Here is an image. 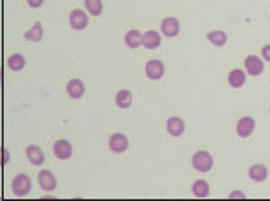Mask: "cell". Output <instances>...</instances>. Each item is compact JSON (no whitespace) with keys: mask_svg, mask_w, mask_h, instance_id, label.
Segmentation results:
<instances>
[{"mask_svg":"<svg viewBox=\"0 0 270 201\" xmlns=\"http://www.w3.org/2000/svg\"><path fill=\"white\" fill-rule=\"evenodd\" d=\"M212 164H214V160H212L211 153H207V151H196L193 155V158H191V166H193V169L198 171V173L211 171Z\"/></svg>","mask_w":270,"mask_h":201,"instance_id":"1","label":"cell"},{"mask_svg":"<svg viewBox=\"0 0 270 201\" xmlns=\"http://www.w3.org/2000/svg\"><path fill=\"white\" fill-rule=\"evenodd\" d=\"M11 187H13L14 196L24 198V196H27V194L31 193L32 182L27 175H18V176H14V178H13V184H11Z\"/></svg>","mask_w":270,"mask_h":201,"instance_id":"2","label":"cell"},{"mask_svg":"<svg viewBox=\"0 0 270 201\" xmlns=\"http://www.w3.org/2000/svg\"><path fill=\"white\" fill-rule=\"evenodd\" d=\"M245 70H247L248 76H261L263 74V70H265V65H263V59L258 58V56H254V54H250V56H247L245 58Z\"/></svg>","mask_w":270,"mask_h":201,"instance_id":"3","label":"cell"},{"mask_svg":"<svg viewBox=\"0 0 270 201\" xmlns=\"http://www.w3.org/2000/svg\"><path fill=\"white\" fill-rule=\"evenodd\" d=\"M254 130H256V121H254L252 117H242L238 121V124H236V133H238V137H242V139L250 137V135L254 133Z\"/></svg>","mask_w":270,"mask_h":201,"instance_id":"4","label":"cell"},{"mask_svg":"<svg viewBox=\"0 0 270 201\" xmlns=\"http://www.w3.org/2000/svg\"><path fill=\"white\" fill-rule=\"evenodd\" d=\"M144 72H146L148 79L152 81L160 79V77L164 76V63H162L160 59H150V61L146 63V67H144Z\"/></svg>","mask_w":270,"mask_h":201,"instance_id":"5","label":"cell"},{"mask_svg":"<svg viewBox=\"0 0 270 201\" xmlns=\"http://www.w3.org/2000/svg\"><path fill=\"white\" fill-rule=\"evenodd\" d=\"M52 151H54V157L60 158V160H68V158L72 157V151H74V149H72V144L68 142V140L60 139L54 142Z\"/></svg>","mask_w":270,"mask_h":201,"instance_id":"6","label":"cell"},{"mask_svg":"<svg viewBox=\"0 0 270 201\" xmlns=\"http://www.w3.org/2000/svg\"><path fill=\"white\" fill-rule=\"evenodd\" d=\"M160 32L164 36H168V38H175V36L180 32V22L175 16L164 18L160 23Z\"/></svg>","mask_w":270,"mask_h":201,"instance_id":"7","label":"cell"},{"mask_svg":"<svg viewBox=\"0 0 270 201\" xmlns=\"http://www.w3.org/2000/svg\"><path fill=\"white\" fill-rule=\"evenodd\" d=\"M108 148H110V151L117 153V155L124 153L128 149V137L124 133H114L110 137V140H108Z\"/></svg>","mask_w":270,"mask_h":201,"instance_id":"8","label":"cell"},{"mask_svg":"<svg viewBox=\"0 0 270 201\" xmlns=\"http://www.w3.org/2000/svg\"><path fill=\"white\" fill-rule=\"evenodd\" d=\"M68 22H70L72 29H76V31H81V29H85L88 25V16L85 14V11H81V9H74L68 16Z\"/></svg>","mask_w":270,"mask_h":201,"instance_id":"9","label":"cell"},{"mask_svg":"<svg viewBox=\"0 0 270 201\" xmlns=\"http://www.w3.org/2000/svg\"><path fill=\"white\" fill-rule=\"evenodd\" d=\"M38 184H40V187L44 189V191H47V193H50V191H54L56 189V176L52 175V171H40L38 173Z\"/></svg>","mask_w":270,"mask_h":201,"instance_id":"10","label":"cell"},{"mask_svg":"<svg viewBox=\"0 0 270 201\" xmlns=\"http://www.w3.org/2000/svg\"><path fill=\"white\" fill-rule=\"evenodd\" d=\"M166 130L168 133L171 135V137H180V135L186 131V122L180 119V117H170L166 122Z\"/></svg>","mask_w":270,"mask_h":201,"instance_id":"11","label":"cell"},{"mask_svg":"<svg viewBox=\"0 0 270 201\" xmlns=\"http://www.w3.org/2000/svg\"><path fill=\"white\" fill-rule=\"evenodd\" d=\"M248 178H250L252 182L261 184V182H265V180L268 178V169H266V166H263V164H254V166L248 167Z\"/></svg>","mask_w":270,"mask_h":201,"instance_id":"12","label":"cell"},{"mask_svg":"<svg viewBox=\"0 0 270 201\" xmlns=\"http://www.w3.org/2000/svg\"><path fill=\"white\" fill-rule=\"evenodd\" d=\"M67 94L70 99H81L85 94V83L81 79H70L67 83Z\"/></svg>","mask_w":270,"mask_h":201,"instance_id":"13","label":"cell"},{"mask_svg":"<svg viewBox=\"0 0 270 201\" xmlns=\"http://www.w3.org/2000/svg\"><path fill=\"white\" fill-rule=\"evenodd\" d=\"M160 43H162L160 34H158L157 31H146L142 34V47H146V49H150V50L158 49Z\"/></svg>","mask_w":270,"mask_h":201,"instance_id":"14","label":"cell"},{"mask_svg":"<svg viewBox=\"0 0 270 201\" xmlns=\"http://www.w3.org/2000/svg\"><path fill=\"white\" fill-rule=\"evenodd\" d=\"M26 157H27V160L31 162L32 166H42V164L45 162L44 151H42V149L38 148V146H27Z\"/></svg>","mask_w":270,"mask_h":201,"instance_id":"15","label":"cell"},{"mask_svg":"<svg viewBox=\"0 0 270 201\" xmlns=\"http://www.w3.org/2000/svg\"><path fill=\"white\" fill-rule=\"evenodd\" d=\"M124 43L126 47H130V49H137L142 45V32L137 31V29H132L124 34Z\"/></svg>","mask_w":270,"mask_h":201,"instance_id":"16","label":"cell"},{"mask_svg":"<svg viewBox=\"0 0 270 201\" xmlns=\"http://www.w3.org/2000/svg\"><path fill=\"white\" fill-rule=\"evenodd\" d=\"M245 79H247V74L243 70H240V68H234V70L229 72V77H227V81H229V85L232 86V88H240V86L245 85Z\"/></svg>","mask_w":270,"mask_h":201,"instance_id":"17","label":"cell"},{"mask_svg":"<svg viewBox=\"0 0 270 201\" xmlns=\"http://www.w3.org/2000/svg\"><path fill=\"white\" fill-rule=\"evenodd\" d=\"M207 40L209 43H212L214 47H224L227 43V32L216 29V31H209L207 32Z\"/></svg>","mask_w":270,"mask_h":201,"instance_id":"18","label":"cell"},{"mask_svg":"<svg viewBox=\"0 0 270 201\" xmlns=\"http://www.w3.org/2000/svg\"><path fill=\"white\" fill-rule=\"evenodd\" d=\"M132 101H134V95H132L130 90H119L116 95V104L117 108H130L132 106Z\"/></svg>","mask_w":270,"mask_h":201,"instance_id":"19","label":"cell"},{"mask_svg":"<svg viewBox=\"0 0 270 201\" xmlns=\"http://www.w3.org/2000/svg\"><path fill=\"white\" fill-rule=\"evenodd\" d=\"M191 191H193L194 198L204 200V198L209 196V184H207L206 180H196V182L193 184V187H191Z\"/></svg>","mask_w":270,"mask_h":201,"instance_id":"20","label":"cell"},{"mask_svg":"<svg viewBox=\"0 0 270 201\" xmlns=\"http://www.w3.org/2000/svg\"><path fill=\"white\" fill-rule=\"evenodd\" d=\"M26 40L27 41H40L42 38H44V27H42L40 22L32 23V27L29 29V31H26Z\"/></svg>","mask_w":270,"mask_h":201,"instance_id":"21","label":"cell"},{"mask_svg":"<svg viewBox=\"0 0 270 201\" xmlns=\"http://www.w3.org/2000/svg\"><path fill=\"white\" fill-rule=\"evenodd\" d=\"M8 67L13 72L24 70V67H26V58H24L22 54H13V56H9L8 59Z\"/></svg>","mask_w":270,"mask_h":201,"instance_id":"22","label":"cell"},{"mask_svg":"<svg viewBox=\"0 0 270 201\" xmlns=\"http://www.w3.org/2000/svg\"><path fill=\"white\" fill-rule=\"evenodd\" d=\"M85 9L92 16H99L103 13V0H85Z\"/></svg>","mask_w":270,"mask_h":201,"instance_id":"23","label":"cell"},{"mask_svg":"<svg viewBox=\"0 0 270 201\" xmlns=\"http://www.w3.org/2000/svg\"><path fill=\"white\" fill-rule=\"evenodd\" d=\"M261 58L270 63V45H265V47L261 49Z\"/></svg>","mask_w":270,"mask_h":201,"instance_id":"24","label":"cell"},{"mask_svg":"<svg viewBox=\"0 0 270 201\" xmlns=\"http://www.w3.org/2000/svg\"><path fill=\"white\" fill-rule=\"evenodd\" d=\"M9 158H11V155H9V149L4 148V149H2V166H6V164H8Z\"/></svg>","mask_w":270,"mask_h":201,"instance_id":"25","label":"cell"},{"mask_svg":"<svg viewBox=\"0 0 270 201\" xmlns=\"http://www.w3.org/2000/svg\"><path fill=\"white\" fill-rule=\"evenodd\" d=\"M45 0H27V4H29V7L36 9V7H40L42 4H44Z\"/></svg>","mask_w":270,"mask_h":201,"instance_id":"26","label":"cell"},{"mask_svg":"<svg viewBox=\"0 0 270 201\" xmlns=\"http://www.w3.org/2000/svg\"><path fill=\"white\" fill-rule=\"evenodd\" d=\"M229 198H230V200H234V198H245V194L240 193V191H234V193L229 194Z\"/></svg>","mask_w":270,"mask_h":201,"instance_id":"27","label":"cell"}]
</instances>
